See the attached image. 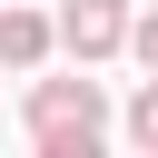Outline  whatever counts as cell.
<instances>
[{
	"mask_svg": "<svg viewBox=\"0 0 158 158\" xmlns=\"http://www.w3.org/2000/svg\"><path fill=\"white\" fill-rule=\"evenodd\" d=\"M128 138H138V148H158V69H148V89L128 99Z\"/></svg>",
	"mask_w": 158,
	"mask_h": 158,
	"instance_id": "obj_4",
	"label": "cell"
},
{
	"mask_svg": "<svg viewBox=\"0 0 158 158\" xmlns=\"http://www.w3.org/2000/svg\"><path fill=\"white\" fill-rule=\"evenodd\" d=\"M99 128H109L99 79H40V89H30V138H40V158H89Z\"/></svg>",
	"mask_w": 158,
	"mask_h": 158,
	"instance_id": "obj_1",
	"label": "cell"
},
{
	"mask_svg": "<svg viewBox=\"0 0 158 158\" xmlns=\"http://www.w3.org/2000/svg\"><path fill=\"white\" fill-rule=\"evenodd\" d=\"M59 49H69V59L128 49V0H69V10H59Z\"/></svg>",
	"mask_w": 158,
	"mask_h": 158,
	"instance_id": "obj_2",
	"label": "cell"
},
{
	"mask_svg": "<svg viewBox=\"0 0 158 158\" xmlns=\"http://www.w3.org/2000/svg\"><path fill=\"white\" fill-rule=\"evenodd\" d=\"M128 49H138V59L158 69V10H148V20H128Z\"/></svg>",
	"mask_w": 158,
	"mask_h": 158,
	"instance_id": "obj_5",
	"label": "cell"
},
{
	"mask_svg": "<svg viewBox=\"0 0 158 158\" xmlns=\"http://www.w3.org/2000/svg\"><path fill=\"white\" fill-rule=\"evenodd\" d=\"M49 40H59V20H40V10L0 0V69H40V59H49Z\"/></svg>",
	"mask_w": 158,
	"mask_h": 158,
	"instance_id": "obj_3",
	"label": "cell"
}]
</instances>
